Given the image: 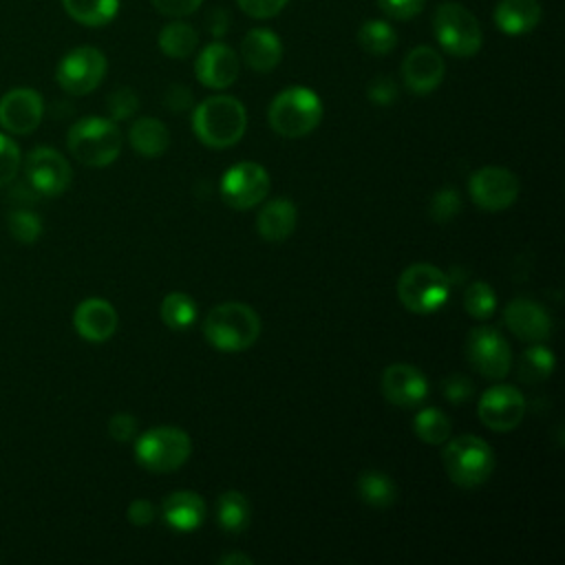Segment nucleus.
I'll use <instances>...</instances> for the list:
<instances>
[{"mask_svg": "<svg viewBox=\"0 0 565 565\" xmlns=\"http://www.w3.org/2000/svg\"><path fill=\"white\" fill-rule=\"evenodd\" d=\"M247 128L245 106L232 95H212L192 110V130L207 148H230Z\"/></svg>", "mask_w": 565, "mask_h": 565, "instance_id": "nucleus-1", "label": "nucleus"}, {"mask_svg": "<svg viewBox=\"0 0 565 565\" xmlns=\"http://www.w3.org/2000/svg\"><path fill=\"white\" fill-rule=\"evenodd\" d=\"M203 335L218 351H245L260 335V318L245 302H221L205 316Z\"/></svg>", "mask_w": 565, "mask_h": 565, "instance_id": "nucleus-2", "label": "nucleus"}, {"mask_svg": "<svg viewBox=\"0 0 565 565\" xmlns=\"http://www.w3.org/2000/svg\"><path fill=\"white\" fill-rule=\"evenodd\" d=\"M267 119L271 130L280 137H305L322 119V99L307 86H289L271 99Z\"/></svg>", "mask_w": 565, "mask_h": 565, "instance_id": "nucleus-3", "label": "nucleus"}, {"mask_svg": "<svg viewBox=\"0 0 565 565\" xmlns=\"http://www.w3.org/2000/svg\"><path fill=\"white\" fill-rule=\"evenodd\" d=\"M441 463L452 483L461 488H477L494 470V450L477 435L448 437L441 450Z\"/></svg>", "mask_w": 565, "mask_h": 565, "instance_id": "nucleus-4", "label": "nucleus"}, {"mask_svg": "<svg viewBox=\"0 0 565 565\" xmlns=\"http://www.w3.org/2000/svg\"><path fill=\"white\" fill-rule=\"evenodd\" d=\"M121 132L113 119L84 117L68 128L66 146L71 154L90 168L110 166L121 152Z\"/></svg>", "mask_w": 565, "mask_h": 565, "instance_id": "nucleus-5", "label": "nucleus"}, {"mask_svg": "<svg viewBox=\"0 0 565 565\" xmlns=\"http://www.w3.org/2000/svg\"><path fill=\"white\" fill-rule=\"evenodd\" d=\"M450 276L430 263L408 265L397 280L399 302L413 313H433L450 296Z\"/></svg>", "mask_w": 565, "mask_h": 565, "instance_id": "nucleus-6", "label": "nucleus"}, {"mask_svg": "<svg viewBox=\"0 0 565 565\" xmlns=\"http://www.w3.org/2000/svg\"><path fill=\"white\" fill-rule=\"evenodd\" d=\"M192 452L190 435L177 426H154L135 439L137 463L150 472H174Z\"/></svg>", "mask_w": 565, "mask_h": 565, "instance_id": "nucleus-7", "label": "nucleus"}, {"mask_svg": "<svg viewBox=\"0 0 565 565\" xmlns=\"http://www.w3.org/2000/svg\"><path fill=\"white\" fill-rule=\"evenodd\" d=\"M433 31L439 46L455 57H470L481 49L479 20L459 2H441L435 9Z\"/></svg>", "mask_w": 565, "mask_h": 565, "instance_id": "nucleus-8", "label": "nucleus"}, {"mask_svg": "<svg viewBox=\"0 0 565 565\" xmlns=\"http://www.w3.org/2000/svg\"><path fill=\"white\" fill-rule=\"evenodd\" d=\"M106 68L108 62L99 49L77 46L60 60L55 79L71 95H88L102 84Z\"/></svg>", "mask_w": 565, "mask_h": 565, "instance_id": "nucleus-9", "label": "nucleus"}, {"mask_svg": "<svg viewBox=\"0 0 565 565\" xmlns=\"http://www.w3.org/2000/svg\"><path fill=\"white\" fill-rule=\"evenodd\" d=\"M269 192V172L256 161H241L221 177V199L232 210H249L265 201Z\"/></svg>", "mask_w": 565, "mask_h": 565, "instance_id": "nucleus-10", "label": "nucleus"}, {"mask_svg": "<svg viewBox=\"0 0 565 565\" xmlns=\"http://www.w3.org/2000/svg\"><path fill=\"white\" fill-rule=\"evenodd\" d=\"M466 358L488 380H503L512 366L510 344L494 327H475L468 333Z\"/></svg>", "mask_w": 565, "mask_h": 565, "instance_id": "nucleus-11", "label": "nucleus"}, {"mask_svg": "<svg viewBox=\"0 0 565 565\" xmlns=\"http://www.w3.org/2000/svg\"><path fill=\"white\" fill-rule=\"evenodd\" d=\"M24 177L35 194L60 196L71 185L73 170L57 150L40 146L26 154Z\"/></svg>", "mask_w": 565, "mask_h": 565, "instance_id": "nucleus-12", "label": "nucleus"}, {"mask_svg": "<svg viewBox=\"0 0 565 565\" xmlns=\"http://www.w3.org/2000/svg\"><path fill=\"white\" fill-rule=\"evenodd\" d=\"M468 192L477 207L486 212H501L516 201L519 179L508 168L486 166L472 172L468 181Z\"/></svg>", "mask_w": 565, "mask_h": 565, "instance_id": "nucleus-13", "label": "nucleus"}, {"mask_svg": "<svg viewBox=\"0 0 565 565\" xmlns=\"http://www.w3.org/2000/svg\"><path fill=\"white\" fill-rule=\"evenodd\" d=\"M477 415L486 428L508 433L521 424L525 415V397L510 384H497L479 397Z\"/></svg>", "mask_w": 565, "mask_h": 565, "instance_id": "nucleus-14", "label": "nucleus"}, {"mask_svg": "<svg viewBox=\"0 0 565 565\" xmlns=\"http://www.w3.org/2000/svg\"><path fill=\"white\" fill-rule=\"evenodd\" d=\"M44 115L42 95L33 88H13L0 97V126L11 135L33 132Z\"/></svg>", "mask_w": 565, "mask_h": 565, "instance_id": "nucleus-15", "label": "nucleus"}, {"mask_svg": "<svg viewBox=\"0 0 565 565\" xmlns=\"http://www.w3.org/2000/svg\"><path fill=\"white\" fill-rule=\"evenodd\" d=\"M382 395L399 408H415L428 397V380L413 364H391L382 373Z\"/></svg>", "mask_w": 565, "mask_h": 565, "instance_id": "nucleus-16", "label": "nucleus"}, {"mask_svg": "<svg viewBox=\"0 0 565 565\" xmlns=\"http://www.w3.org/2000/svg\"><path fill=\"white\" fill-rule=\"evenodd\" d=\"M505 327L523 342H545L552 333V320L545 307L532 298H514L503 309Z\"/></svg>", "mask_w": 565, "mask_h": 565, "instance_id": "nucleus-17", "label": "nucleus"}, {"mask_svg": "<svg viewBox=\"0 0 565 565\" xmlns=\"http://www.w3.org/2000/svg\"><path fill=\"white\" fill-rule=\"evenodd\" d=\"M446 73L441 55L430 46H415L402 62V82L415 95L433 93Z\"/></svg>", "mask_w": 565, "mask_h": 565, "instance_id": "nucleus-18", "label": "nucleus"}, {"mask_svg": "<svg viewBox=\"0 0 565 565\" xmlns=\"http://www.w3.org/2000/svg\"><path fill=\"white\" fill-rule=\"evenodd\" d=\"M238 55L223 42H212L207 44L194 62V73L196 79L207 86V88H227L236 82L238 77Z\"/></svg>", "mask_w": 565, "mask_h": 565, "instance_id": "nucleus-19", "label": "nucleus"}, {"mask_svg": "<svg viewBox=\"0 0 565 565\" xmlns=\"http://www.w3.org/2000/svg\"><path fill=\"white\" fill-rule=\"evenodd\" d=\"M73 327L88 342H106L117 329V311L104 298H86L75 307Z\"/></svg>", "mask_w": 565, "mask_h": 565, "instance_id": "nucleus-20", "label": "nucleus"}, {"mask_svg": "<svg viewBox=\"0 0 565 565\" xmlns=\"http://www.w3.org/2000/svg\"><path fill=\"white\" fill-rule=\"evenodd\" d=\"M163 521L177 532H194L207 516L205 501L192 490H177L161 503Z\"/></svg>", "mask_w": 565, "mask_h": 565, "instance_id": "nucleus-21", "label": "nucleus"}, {"mask_svg": "<svg viewBox=\"0 0 565 565\" xmlns=\"http://www.w3.org/2000/svg\"><path fill=\"white\" fill-rule=\"evenodd\" d=\"M241 57L252 71L269 73L278 66L282 57V42L269 29H249L241 42Z\"/></svg>", "mask_w": 565, "mask_h": 565, "instance_id": "nucleus-22", "label": "nucleus"}, {"mask_svg": "<svg viewBox=\"0 0 565 565\" xmlns=\"http://www.w3.org/2000/svg\"><path fill=\"white\" fill-rule=\"evenodd\" d=\"M492 20L505 35H523L541 22V4L536 0H499Z\"/></svg>", "mask_w": 565, "mask_h": 565, "instance_id": "nucleus-23", "label": "nucleus"}, {"mask_svg": "<svg viewBox=\"0 0 565 565\" xmlns=\"http://www.w3.org/2000/svg\"><path fill=\"white\" fill-rule=\"evenodd\" d=\"M296 221L298 212L289 199H271L260 207L256 216V230L260 238L269 243H280L291 236V232L296 230Z\"/></svg>", "mask_w": 565, "mask_h": 565, "instance_id": "nucleus-24", "label": "nucleus"}, {"mask_svg": "<svg viewBox=\"0 0 565 565\" xmlns=\"http://www.w3.org/2000/svg\"><path fill=\"white\" fill-rule=\"evenodd\" d=\"M128 141L137 154L146 159H154L166 152L170 143V132L163 121L154 117H141L130 126Z\"/></svg>", "mask_w": 565, "mask_h": 565, "instance_id": "nucleus-25", "label": "nucleus"}, {"mask_svg": "<svg viewBox=\"0 0 565 565\" xmlns=\"http://www.w3.org/2000/svg\"><path fill=\"white\" fill-rule=\"evenodd\" d=\"M355 490H358V497L366 505L377 508V510L393 505L397 499L395 481L386 472H380V470L360 472V477L355 481Z\"/></svg>", "mask_w": 565, "mask_h": 565, "instance_id": "nucleus-26", "label": "nucleus"}, {"mask_svg": "<svg viewBox=\"0 0 565 565\" xmlns=\"http://www.w3.org/2000/svg\"><path fill=\"white\" fill-rule=\"evenodd\" d=\"M252 516L249 501L238 490H227L216 499V523L227 534H238L247 530Z\"/></svg>", "mask_w": 565, "mask_h": 565, "instance_id": "nucleus-27", "label": "nucleus"}, {"mask_svg": "<svg viewBox=\"0 0 565 565\" xmlns=\"http://www.w3.org/2000/svg\"><path fill=\"white\" fill-rule=\"evenodd\" d=\"M157 44H159V49H161L168 57L185 60V57H190V55L196 51V46H199V33L194 31L192 24L177 20V22L166 24V26L159 31Z\"/></svg>", "mask_w": 565, "mask_h": 565, "instance_id": "nucleus-28", "label": "nucleus"}, {"mask_svg": "<svg viewBox=\"0 0 565 565\" xmlns=\"http://www.w3.org/2000/svg\"><path fill=\"white\" fill-rule=\"evenodd\" d=\"M64 11L84 26H106L119 11V0H62Z\"/></svg>", "mask_w": 565, "mask_h": 565, "instance_id": "nucleus-29", "label": "nucleus"}, {"mask_svg": "<svg viewBox=\"0 0 565 565\" xmlns=\"http://www.w3.org/2000/svg\"><path fill=\"white\" fill-rule=\"evenodd\" d=\"M196 313H199V309H196L194 298L183 291L168 294L159 307V316H161L163 324L174 331L188 329L196 320Z\"/></svg>", "mask_w": 565, "mask_h": 565, "instance_id": "nucleus-30", "label": "nucleus"}, {"mask_svg": "<svg viewBox=\"0 0 565 565\" xmlns=\"http://www.w3.org/2000/svg\"><path fill=\"white\" fill-rule=\"evenodd\" d=\"M358 44L371 55H386L395 49L397 33L384 20H366L358 31Z\"/></svg>", "mask_w": 565, "mask_h": 565, "instance_id": "nucleus-31", "label": "nucleus"}, {"mask_svg": "<svg viewBox=\"0 0 565 565\" xmlns=\"http://www.w3.org/2000/svg\"><path fill=\"white\" fill-rule=\"evenodd\" d=\"M413 426H415V435L424 444H430V446H441L450 437V430H452L448 415L441 413L439 408H422L415 415Z\"/></svg>", "mask_w": 565, "mask_h": 565, "instance_id": "nucleus-32", "label": "nucleus"}, {"mask_svg": "<svg viewBox=\"0 0 565 565\" xmlns=\"http://www.w3.org/2000/svg\"><path fill=\"white\" fill-rule=\"evenodd\" d=\"M554 364H556L554 353L547 347H543L541 342H536L521 353L519 373L525 382H541L552 375Z\"/></svg>", "mask_w": 565, "mask_h": 565, "instance_id": "nucleus-33", "label": "nucleus"}, {"mask_svg": "<svg viewBox=\"0 0 565 565\" xmlns=\"http://www.w3.org/2000/svg\"><path fill=\"white\" fill-rule=\"evenodd\" d=\"M463 307L477 320H488L497 309V294L486 280H475L463 291Z\"/></svg>", "mask_w": 565, "mask_h": 565, "instance_id": "nucleus-34", "label": "nucleus"}, {"mask_svg": "<svg viewBox=\"0 0 565 565\" xmlns=\"http://www.w3.org/2000/svg\"><path fill=\"white\" fill-rule=\"evenodd\" d=\"M7 227L9 234L18 241V243H35L42 234V221L35 212L31 210H13L7 216Z\"/></svg>", "mask_w": 565, "mask_h": 565, "instance_id": "nucleus-35", "label": "nucleus"}, {"mask_svg": "<svg viewBox=\"0 0 565 565\" xmlns=\"http://www.w3.org/2000/svg\"><path fill=\"white\" fill-rule=\"evenodd\" d=\"M459 210H461V196L452 188L437 190L430 199V205H428L430 218L437 221V223H446V221L455 218L459 214Z\"/></svg>", "mask_w": 565, "mask_h": 565, "instance_id": "nucleus-36", "label": "nucleus"}, {"mask_svg": "<svg viewBox=\"0 0 565 565\" xmlns=\"http://www.w3.org/2000/svg\"><path fill=\"white\" fill-rule=\"evenodd\" d=\"M106 108H108V115L113 121H121V119H128L137 113L139 108V97L132 88L128 86H121L117 90H113L106 99Z\"/></svg>", "mask_w": 565, "mask_h": 565, "instance_id": "nucleus-37", "label": "nucleus"}, {"mask_svg": "<svg viewBox=\"0 0 565 565\" xmlns=\"http://www.w3.org/2000/svg\"><path fill=\"white\" fill-rule=\"evenodd\" d=\"M20 161L22 157H20L18 143L9 135L0 132V185H7L15 179L20 170Z\"/></svg>", "mask_w": 565, "mask_h": 565, "instance_id": "nucleus-38", "label": "nucleus"}, {"mask_svg": "<svg viewBox=\"0 0 565 565\" xmlns=\"http://www.w3.org/2000/svg\"><path fill=\"white\" fill-rule=\"evenodd\" d=\"M441 391H444V395H446L448 402H452V404H463V402H468V399L472 397L475 386H472V382H470L466 375L452 373V375H448V377L441 382Z\"/></svg>", "mask_w": 565, "mask_h": 565, "instance_id": "nucleus-39", "label": "nucleus"}, {"mask_svg": "<svg viewBox=\"0 0 565 565\" xmlns=\"http://www.w3.org/2000/svg\"><path fill=\"white\" fill-rule=\"evenodd\" d=\"M289 0H236V4L254 20H267L278 15Z\"/></svg>", "mask_w": 565, "mask_h": 565, "instance_id": "nucleus-40", "label": "nucleus"}, {"mask_svg": "<svg viewBox=\"0 0 565 565\" xmlns=\"http://www.w3.org/2000/svg\"><path fill=\"white\" fill-rule=\"evenodd\" d=\"M108 435L119 444L132 441L137 437V417L130 413H115L108 419Z\"/></svg>", "mask_w": 565, "mask_h": 565, "instance_id": "nucleus-41", "label": "nucleus"}, {"mask_svg": "<svg viewBox=\"0 0 565 565\" xmlns=\"http://www.w3.org/2000/svg\"><path fill=\"white\" fill-rule=\"evenodd\" d=\"M377 4L393 20H411L424 9L426 0H377Z\"/></svg>", "mask_w": 565, "mask_h": 565, "instance_id": "nucleus-42", "label": "nucleus"}, {"mask_svg": "<svg viewBox=\"0 0 565 565\" xmlns=\"http://www.w3.org/2000/svg\"><path fill=\"white\" fill-rule=\"evenodd\" d=\"M366 95H369V99H371L373 104H377V106H388V104H393V102L397 99V84H395L391 77L380 75V77H375V79L369 84Z\"/></svg>", "mask_w": 565, "mask_h": 565, "instance_id": "nucleus-43", "label": "nucleus"}, {"mask_svg": "<svg viewBox=\"0 0 565 565\" xmlns=\"http://www.w3.org/2000/svg\"><path fill=\"white\" fill-rule=\"evenodd\" d=\"M203 0H152L154 9L163 15L170 18H181V15H190L201 7Z\"/></svg>", "mask_w": 565, "mask_h": 565, "instance_id": "nucleus-44", "label": "nucleus"}, {"mask_svg": "<svg viewBox=\"0 0 565 565\" xmlns=\"http://www.w3.org/2000/svg\"><path fill=\"white\" fill-rule=\"evenodd\" d=\"M128 521L137 527H146L154 521L157 516V508L148 501V499H135L130 505H128Z\"/></svg>", "mask_w": 565, "mask_h": 565, "instance_id": "nucleus-45", "label": "nucleus"}, {"mask_svg": "<svg viewBox=\"0 0 565 565\" xmlns=\"http://www.w3.org/2000/svg\"><path fill=\"white\" fill-rule=\"evenodd\" d=\"M166 106L170 110H185L192 106V93L188 90V86L183 84H172L168 90H166Z\"/></svg>", "mask_w": 565, "mask_h": 565, "instance_id": "nucleus-46", "label": "nucleus"}, {"mask_svg": "<svg viewBox=\"0 0 565 565\" xmlns=\"http://www.w3.org/2000/svg\"><path fill=\"white\" fill-rule=\"evenodd\" d=\"M227 26H230V15H227V11L221 9V7L212 9V13L207 15V31H210L214 38H221V35H225Z\"/></svg>", "mask_w": 565, "mask_h": 565, "instance_id": "nucleus-47", "label": "nucleus"}, {"mask_svg": "<svg viewBox=\"0 0 565 565\" xmlns=\"http://www.w3.org/2000/svg\"><path fill=\"white\" fill-rule=\"evenodd\" d=\"M218 563H221V565H252L254 558L247 556V554H236V552H232V554L221 556Z\"/></svg>", "mask_w": 565, "mask_h": 565, "instance_id": "nucleus-48", "label": "nucleus"}]
</instances>
